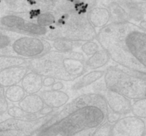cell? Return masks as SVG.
I'll return each instance as SVG.
<instances>
[{
  "mask_svg": "<svg viewBox=\"0 0 146 136\" xmlns=\"http://www.w3.org/2000/svg\"><path fill=\"white\" fill-rule=\"evenodd\" d=\"M103 80L108 89L131 101L146 98V78L121 66L117 64L107 67Z\"/></svg>",
  "mask_w": 146,
  "mask_h": 136,
  "instance_id": "5",
  "label": "cell"
},
{
  "mask_svg": "<svg viewBox=\"0 0 146 136\" xmlns=\"http://www.w3.org/2000/svg\"><path fill=\"white\" fill-rule=\"evenodd\" d=\"M137 2V5H138L139 8H140V11L146 15V2Z\"/></svg>",
  "mask_w": 146,
  "mask_h": 136,
  "instance_id": "32",
  "label": "cell"
},
{
  "mask_svg": "<svg viewBox=\"0 0 146 136\" xmlns=\"http://www.w3.org/2000/svg\"><path fill=\"white\" fill-rule=\"evenodd\" d=\"M98 31L88 19V13L72 12L59 16L43 39L49 41L62 39L85 42L95 40Z\"/></svg>",
  "mask_w": 146,
  "mask_h": 136,
  "instance_id": "4",
  "label": "cell"
},
{
  "mask_svg": "<svg viewBox=\"0 0 146 136\" xmlns=\"http://www.w3.org/2000/svg\"><path fill=\"white\" fill-rule=\"evenodd\" d=\"M106 119V113L100 108L85 106L60 116L44 126L32 136H75L84 130L97 128Z\"/></svg>",
  "mask_w": 146,
  "mask_h": 136,
  "instance_id": "1",
  "label": "cell"
},
{
  "mask_svg": "<svg viewBox=\"0 0 146 136\" xmlns=\"http://www.w3.org/2000/svg\"><path fill=\"white\" fill-rule=\"evenodd\" d=\"M90 22L97 31L105 27L110 22V14L108 8L99 5L92 8L88 13Z\"/></svg>",
  "mask_w": 146,
  "mask_h": 136,
  "instance_id": "13",
  "label": "cell"
},
{
  "mask_svg": "<svg viewBox=\"0 0 146 136\" xmlns=\"http://www.w3.org/2000/svg\"><path fill=\"white\" fill-rule=\"evenodd\" d=\"M52 49L49 41L31 35L20 34L12 44L13 55L27 60L41 57Z\"/></svg>",
  "mask_w": 146,
  "mask_h": 136,
  "instance_id": "6",
  "label": "cell"
},
{
  "mask_svg": "<svg viewBox=\"0 0 146 136\" xmlns=\"http://www.w3.org/2000/svg\"><path fill=\"white\" fill-rule=\"evenodd\" d=\"M110 57L106 51L101 47L97 52L88 57L85 61L86 72L94 70H98L108 65L110 62Z\"/></svg>",
  "mask_w": 146,
  "mask_h": 136,
  "instance_id": "17",
  "label": "cell"
},
{
  "mask_svg": "<svg viewBox=\"0 0 146 136\" xmlns=\"http://www.w3.org/2000/svg\"><path fill=\"white\" fill-rule=\"evenodd\" d=\"M52 48L53 50L60 52L68 53L74 51H80L82 41H75L67 39H57L50 41Z\"/></svg>",
  "mask_w": 146,
  "mask_h": 136,
  "instance_id": "21",
  "label": "cell"
},
{
  "mask_svg": "<svg viewBox=\"0 0 146 136\" xmlns=\"http://www.w3.org/2000/svg\"><path fill=\"white\" fill-rule=\"evenodd\" d=\"M43 76L34 71H29L21 81V85L27 94L40 93L43 88Z\"/></svg>",
  "mask_w": 146,
  "mask_h": 136,
  "instance_id": "16",
  "label": "cell"
},
{
  "mask_svg": "<svg viewBox=\"0 0 146 136\" xmlns=\"http://www.w3.org/2000/svg\"><path fill=\"white\" fill-rule=\"evenodd\" d=\"M127 13L130 22L137 24L145 19V14L140 11L135 0H116Z\"/></svg>",
  "mask_w": 146,
  "mask_h": 136,
  "instance_id": "19",
  "label": "cell"
},
{
  "mask_svg": "<svg viewBox=\"0 0 146 136\" xmlns=\"http://www.w3.org/2000/svg\"><path fill=\"white\" fill-rule=\"evenodd\" d=\"M135 23H109L99 29L96 40L109 54L110 59L117 65L132 71L146 74V69L129 53L124 43V37Z\"/></svg>",
  "mask_w": 146,
  "mask_h": 136,
  "instance_id": "3",
  "label": "cell"
},
{
  "mask_svg": "<svg viewBox=\"0 0 146 136\" xmlns=\"http://www.w3.org/2000/svg\"><path fill=\"white\" fill-rule=\"evenodd\" d=\"M146 124L135 116H125L112 125V136H143Z\"/></svg>",
  "mask_w": 146,
  "mask_h": 136,
  "instance_id": "8",
  "label": "cell"
},
{
  "mask_svg": "<svg viewBox=\"0 0 146 136\" xmlns=\"http://www.w3.org/2000/svg\"><path fill=\"white\" fill-rule=\"evenodd\" d=\"M100 94L103 96L108 108L112 111L121 116H126L131 113L132 101L125 96L107 88Z\"/></svg>",
  "mask_w": 146,
  "mask_h": 136,
  "instance_id": "9",
  "label": "cell"
},
{
  "mask_svg": "<svg viewBox=\"0 0 146 136\" xmlns=\"http://www.w3.org/2000/svg\"><path fill=\"white\" fill-rule=\"evenodd\" d=\"M126 49L146 69V32L134 24L124 37Z\"/></svg>",
  "mask_w": 146,
  "mask_h": 136,
  "instance_id": "7",
  "label": "cell"
},
{
  "mask_svg": "<svg viewBox=\"0 0 146 136\" xmlns=\"http://www.w3.org/2000/svg\"><path fill=\"white\" fill-rule=\"evenodd\" d=\"M111 123L106 122L96 128L92 136H112Z\"/></svg>",
  "mask_w": 146,
  "mask_h": 136,
  "instance_id": "27",
  "label": "cell"
},
{
  "mask_svg": "<svg viewBox=\"0 0 146 136\" xmlns=\"http://www.w3.org/2000/svg\"><path fill=\"white\" fill-rule=\"evenodd\" d=\"M135 1H138V2H146V0H135Z\"/></svg>",
  "mask_w": 146,
  "mask_h": 136,
  "instance_id": "35",
  "label": "cell"
},
{
  "mask_svg": "<svg viewBox=\"0 0 146 136\" xmlns=\"http://www.w3.org/2000/svg\"><path fill=\"white\" fill-rule=\"evenodd\" d=\"M57 80L52 76H44L43 77L42 85L44 88H51L52 85L56 82Z\"/></svg>",
  "mask_w": 146,
  "mask_h": 136,
  "instance_id": "30",
  "label": "cell"
},
{
  "mask_svg": "<svg viewBox=\"0 0 146 136\" xmlns=\"http://www.w3.org/2000/svg\"><path fill=\"white\" fill-rule=\"evenodd\" d=\"M29 71L27 66H12L0 71V85L3 88H8L17 85Z\"/></svg>",
  "mask_w": 146,
  "mask_h": 136,
  "instance_id": "11",
  "label": "cell"
},
{
  "mask_svg": "<svg viewBox=\"0 0 146 136\" xmlns=\"http://www.w3.org/2000/svg\"><path fill=\"white\" fill-rule=\"evenodd\" d=\"M143 136H146V132H145V135Z\"/></svg>",
  "mask_w": 146,
  "mask_h": 136,
  "instance_id": "37",
  "label": "cell"
},
{
  "mask_svg": "<svg viewBox=\"0 0 146 136\" xmlns=\"http://www.w3.org/2000/svg\"><path fill=\"white\" fill-rule=\"evenodd\" d=\"M26 94L22 85L19 84L8 87L5 91L7 100L12 103H19Z\"/></svg>",
  "mask_w": 146,
  "mask_h": 136,
  "instance_id": "23",
  "label": "cell"
},
{
  "mask_svg": "<svg viewBox=\"0 0 146 136\" xmlns=\"http://www.w3.org/2000/svg\"><path fill=\"white\" fill-rule=\"evenodd\" d=\"M72 103L78 108L85 106H94L100 108L106 113L108 110V105L103 96L99 93H90L81 94L75 98Z\"/></svg>",
  "mask_w": 146,
  "mask_h": 136,
  "instance_id": "14",
  "label": "cell"
},
{
  "mask_svg": "<svg viewBox=\"0 0 146 136\" xmlns=\"http://www.w3.org/2000/svg\"><path fill=\"white\" fill-rule=\"evenodd\" d=\"M103 1H116V0H103Z\"/></svg>",
  "mask_w": 146,
  "mask_h": 136,
  "instance_id": "36",
  "label": "cell"
},
{
  "mask_svg": "<svg viewBox=\"0 0 146 136\" xmlns=\"http://www.w3.org/2000/svg\"><path fill=\"white\" fill-rule=\"evenodd\" d=\"M131 113L137 118L146 119V98L132 102Z\"/></svg>",
  "mask_w": 146,
  "mask_h": 136,
  "instance_id": "24",
  "label": "cell"
},
{
  "mask_svg": "<svg viewBox=\"0 0 146 136\" xmlns=\"http://www.w3.org/2000/svg\"><path fill=\"white\" fill-rule=\"evenodd\" d=\"M20 34H22L0 29V55H13L12 42Z\"/></svg>",
  "mask_w": 146,
  "mask_h": 136,
  "instance_id": "20",
  "label": "cell"
},
{
  "mask_svg": "<svg viewBox=\"0 0 146 136\" xmlns=\"http://www.w3.org/2000/svg\"><path fill=\"white\" fill-rule=\"evenodd\" d=\"M121 115L115 113V112L112 111V110H110V109H108L106 114V119L107 120H108V123L113 124V123H115L116 121H117V120L121 118Z\"/></svg>",
  "mask_w": 146,
  "mask_h": 136,
  "instance_id": "29",
  "label": "cell"
},
{
  "mask_svg": "<svg viewBox=\"0 0 146 136\" xmlns=\"http://www.w3.org/2000/svg\"><path fill=\"white\" fill-rule=\"evenodd\" d=\"M5 88L0 85V115L7 112L9 104L5 95Z\"/></svg>",
  "mask_w": 146,
  "mask_h": 136,
  "instance_id": "28",
  "label": "cell"
},
{
  "mask_svg": "<svg viewBox=\"0 0 146 136\" xmlns=\"http://www.w3.org/2000/svg\"><path fill=\"white\" fill-rule=\"evenodd\" d=\"M64 88H65V84L64 83V81L57 80L56 82L52 85L50 89L53 91H64Z\"/></svg>",
  "mask_w": 146,
  "mask_h": 136,
  "instance_id": "31",
  "label": "cell"
},
{
  "mask_svg": "<svg viewBox=\"0 0 146 136\" xmlns=\"http://www.w3.org/2000/svg\"><path fill=\"white\" fill-rule=\"evenodd\" d=\"M137 25H138L139 27L141 28L143 30L145 31L146 32V20L145 19H143V20L140 21V22L137 24Z\"/></svg>",
  "mask_w": 146,
  "mask_h": 136,
  "instance_id": "33",
  "label": "cell"
},
{
  "mask_svg": "<svg viewBox=\"0 0 146 136\" xmlns=\"http://www.w3.org/2000/svg\"><path fill=\"white\" fill-rule=\"evenodd\" d=\"M27 59L13 55H0V71L18 66H27Z\"/></svg>",
  "mask_w": 146,
  "mask_h": 136,
  "instance_id": "22",
  "label": "cell"
},
{
  "mask_svg": "<svg viewBox=\"0 0 146 136\" xmlns=\"http://www.w3.org/2000/svg\"><path fill=\"white\" fill-rule=\"evenodd\" d=\"M135 74H137V75H138L139 76L143 77V78H146V74H140V73H138V72H135Z\"/></svg>",
  "mask_w": 146,
  "mask_h": 136,
  "instance_id": "34",
  "label": "cell"
},
{
  "mask_svg": "<svg viewBox=\"0 0 146 136\" xmlns=\"http://www.w3.org/2000/svg\"><path fill=\"white\" fill-rule=\"evenodd\" d=\"M18 106L25 112L29 114H38L44 108V101L40 94H26L18 103Z\"/></svg>",
  "mask_w": 146,
  "mask_h": 136,
  "instance_id": "15",
  "label": "cell"
},
{
  "mask_svg": "<svg viewBox=\"0 0 146 136\" xmlns=\"http://www.w3.org/2000/svg\"><path fill=\"white\" fill-rule=\"evenodd\" d=\"M85 61L72 58L70 53L50 50L40 57L27 60L29 71L56 80L72 82L86 73Z\"/></svg>",
  "mask_w": 146,
  "mask_h": 136,
  "instance_id": "2",
  "label": "cell"
},
{
  "mask_svg": "<svg viewBox=\"0 0 146 136\" xmlns=\"http://www.w3.org/2000/svg\"><path fill=\"white\" fill-rule=\"evenodd\" d=\"M105 74V69L94 70L85 73L76 80L72 81V83L70 87V93L72 96L73 94H76L78 96L84 89L103 78Z\"/></svg>",
  "mask_w": 146,
  "mask_h": 136,
  "instance_id": "10",
  "label": "cell"
},
{
  "mask_svg": "<svg viewBox=\"0 0 146 136\" xmlns=\"http://www.w3.org/2000/svg\"><path fill=\"white\" fill-rule=\"evenodd\" d=\"M9 116L17 119H24V120H35L36 118V115L29 114L24 111L19 106H11L7 110Z\"/></svg>",
  "mask_w": 146,
  "mask_h": 136,
  "instance_id": "25",
  "label": "cell"
},
{
  "mask_svg": "<svg viewBox=\"0 0 146 136\" xmlns=\"http://www.w3.org/2000/svg\"><path fill=\"white\" fill-rule=\"evenodd\" d=\"M102 5L106 7L110 14V23L123 24L131 22L127 13L117 1H104Z\"/></svg>",
  "mask_w": 146,
  "mask_h": 136,
  "instance_id": "18",
  "label": "cell"
},
{
  "mask_svg": "<svg viewBox=\"0 0 146 136\" xmlns=\"http://www.w3.org/2000/svg\"><path fill=\"white\" fill-rule=\"evenodd\" d=\"M44 105L52 109H58L68 103L70 96L64 91L44 89L39 93Z\"/></svg>",
  "mask_w": 146,
  "mask_h": 136,
  "instance_id": "12",
  "label": "cell"
},
{
  "mask_svg": "<svg viewBox=\"0 0 146 136\" xmlns=\"http://www.w3.org/2000/svg\"><path fill=\"white\" fill-rule=\"evenodd\" d=\"M100 48V45L95 39V40L83 42L80 47V51H82L85 54V57L88 58L97 52Z\"/></svg>",
  "mask_w": 146,
  "mask_h": 136,
  "instance_id": "26",
  "label": "cell"
}]
</instances>
